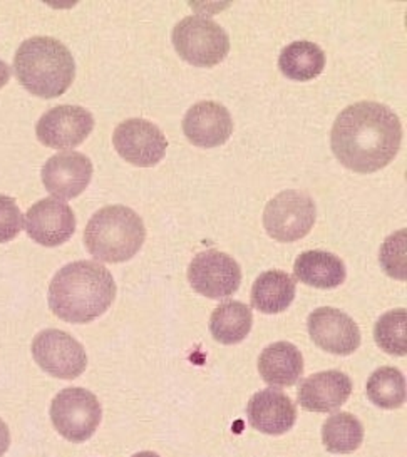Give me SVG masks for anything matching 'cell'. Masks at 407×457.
<instances>
[{
  "label": "cell",
  "mask_w": 407,
  "mask_h": 457,
  "mask_svg": "<svg viewBox=\"0 0 407 457\" xmlns=\"http://www.w3.org/2000/svg\"><path fill=\"white\" fill-rule=\"evenodd\" d=\"M309 336L317 347L336 355H351L361 345L357 323L332 307L313 310L309 317Z\"/></svg>",
  "instance_id": "cell-14"
},
{
  "label": "cell",
  "mask_w": 407,
  "mask_h": 457,
  "mask_svg": "<svg viewBox=\"0 0 407 457\" xmlns=\"http://www.w3.org/2000/svg\"><path fill=\"white\" fill-rule=\"evenodd\" d=\"M253 325V315L248 305L230 300L213 310L210 319V332L223 345H235L248 337Z\"/></svg>",
  "instance_id": "cell-22"
},
{
  "label": "cell",
  "mask_w": 407,
  "mask_h": 457,
  "mask_svg": "<svg viewBox=\"0 0 407 457\" xmlns=\"http://www.w3.org/2000/svg\"><path fill=\"white\" fill-rule=\"evenodd\" d=\"M133 457H160L156 453H151V451H143V453H137Z\"/></svg>",
  "instance_id": "cell-30"
},
{
  "label": "cell",
  "mask_w": 407,
  "mask_h": 457,
  "mask_svg": "<svg viewBox=\"0 0 407 457\" xmlns=\"http://www.w3.org/2000/svg\"><path fill=\"white\" fill-rule=\"evenodd\" d=\"M14 71L30 95L54 99L64 95L76 78V61L54 37L36 36L22 42L14 55Z\"/></svg>",
  "instance_id": "cell-3"
},
{
  "label": "cell",
  "mask_w": 407,
  "mask_h": 457,
  "mask_svg": "<svg viewBox=\"0 0 407 457\" xmlns=\"http://www.w3.org/2000/svg\"><path fill=\"white\" fill-rule=\"evenodd\" d=\"M32 357L46 374L66 380L82 376L87 367V355L81 344L57 328H47L36 336Z\"/></svg>",
  "instance_id": "cell-8"
},
{
  "label": "cell",
  "mask_w": 407,
  "mask_h": 457,
  "mask_svg": "<svg viewBox=\"0 0 407 457\" xmlns=\"http://www.w3.org/2000/svg\"><path fill=\"white\" fill-rule=\"evenodd\" d=\"M258 372L275 387H292L303 374V357L294 344L275 342L258 357Z\"/></svg>",
  "instance_id": "cell-18"
},
{
  "label": "cell",
  "mask_w": 407,
  "mask_h": 457,
  "mask_svg": "<svg viewBox=\"0 0 407 457\" xmlns=\"http://www.w3.org/2000/svg\"><path fill=\"white\" fill-rule=\"evenodd\" d=\"M403 143L397 114L379 103L362 101L344 109L330 135V146L345 168L369 175L393 162Z\"/></svg>",
  "instance_id": "cell-1"
},
{
  "label": "cell",
  "mask_w": 407,
  "mask_h": 457,
  "mask_svg": "<svg viewBox=\"0 0 407 457\" xmlns=\"http://www.w3.org/2000/svg\"><path fill=\"white\" fill-rule=\"evenodd\" d=\"M95 129V118L81 106H57L44 112L36 124V135L44 146L71 149L79 146Z\"/></svg>",
  "instance_id": "cell-11"
},
{
  "label": "cell",
  "mask_w": 407,
  "mask_h": 457,
  "mask_svg": "<svg viewBox=\"0 0 407 457\" xmlns=\"http://www.w3.org/2000/svg\"><path fill=\"white\" fill-rule=\"evenodd\" d=\"M146 240L141 216L128 206L111 204L96 212L84 229V245L97 262L122 263L131 260Z\"/></svg>",
  "instance_id": "cell-4"
},
{
  "label": "cell",
  "mask_w": 407,
  "mask_h": 457,
  "mask_svg": "<svg viewBox=\"0 0 407 457\" xmlns=\"http://www.w3.org/2000/svg\"><path fill=\"white\" fill-rule=\"evenodd\" d=\"M374 337L380 349L391 355L404 357L407 353V312L406 309L393 310L380 317Z\"/></svg>",
  "instance_id": "cell-25"
},
{
  "label": "cell",
  "mask_w": 407,
  "mask_h": 457,
  "mask_svg": "<svg viewBox=\"0 0 407 457\" xmlns=\"http://www.w3.org/2000/svg\"><path fill=\"white\" fill-rule=\"evenodd\" d=\"M353 380L339 370L307 377L299 387V403L309 412H334L349 401Z\"/></svg>",
  "instance_id": "cell-17"
},
{
  "label": "cell",
  "mask_w": 407,
  "mask_h": 457,
  "mask_svg": "<svg viewBox=\"0 0 407 457\" xmlns=\"http://www.w3.org/2000/svg\"><path fill=\"white\" fill-rule=\"evenodd\" d=\"M294 273L300 282L322 290L339 287L347 277V270L339 256L322 250H311L299 255Z\"/></svg>",
  "instance_id": "cell-19"
},
{
  "label": "cell",
  "mask_w": 407,
  "mask_h": 457,
  "mask_svg": "<svg viewBox=\"0 0 407 457\" xmlns=\"http://www.w3.org/2000/svg\"><path fill=\"white\" fill-rule=\"evenodd\" d=\"M93 162L78 151H62L51 156L42 166V185L54 198H78L89 187Z\"/></svg>",
  "instance_id": "cell-12"
},
{
  "label": "cell",
  "mask_w": 407,
  "mask_h": 457,
  "mask_svg": "<svg viewBox=\"0 0 407 457\" xmlns=\"http://www.w3.org/2000/svg\"><path fill=\"white\" fill-rule=\"evenodd\" d=\"M112 145L124 162L151 168L166 156L168 139L153 122L133 118L122 121L112 135Z\"/></svg>",
  "instance_id": "cell-10"
},
{
  "label": "cell",
  "mask_w": 407,
  "mask_h": 457,
  "mask_svg": "<svg viewBox=\"0 0 407 457\" xmlns=\"http://www.w3.org/2000/svg\"><path fill=\"white\" fill-rule=\"evenodd\" d=\"M116 298V283L106 267L81 260L59 270L49 285V309L69 323L99 319Z\"/></svg>",
  "instance_id": "cell-2"
},
{
  "label": "cell",
  "mask_w": 407,
  "mask_h": 457,
  "mask_svg": "<svg viewBox=\"0 0 407 457\" xmlns=\"http://www.w3.org/2000/svg\"><path fill=\"white\" fill-rule=\"evenodd\" d=\"M171 39L178 55L196 68H213L230 53L227 30L206 17H185L173 29Z\"/></svg>",
  "instance_id": "cell-5"
},
{
  "label": "cell",
  "mask_w": 407,
  "mask_h": 457,
  "mask_svg": "<svg viewBox=\"0 0 407 457\" xmlns=\"http://www.w3.org/2000/svg\"><path fill=\"white\" fill-rule=\"evenodd\" d=\"M24 216L14 198L0 195V243H9L21 233Z\"/></svg>",
  "instance_id": "cell-27"
},
{
  "label": "cell",
  "mask_w": 407,
  "mask_h": 457,
  "mask_svg": "<svg viewBox=\"0 0 407 457\" xmlns=\"http://www.w3.org/2000/svg\"><path fill=\"white\" fill-rule=\"evenodd\" d=\"M317 220V206L307 193L287 189L278 193L265 206L263 225L273 240L297 242L307 237Z\"/></svg>",
  "instance_id": "cell-7"
},
{
  "label": "cell",
  "mask_w": 407,
  "mask_h": 457,
  "mask_svg": "<svg viewBox=\"0 0 407 457\" xmlns=\"http://www.w3.org/2000/svg\"><path fill=\"white\" fill-rule=\"evenodd\" d=\"M364 441V428L357 417L339 412L328 417L322 428V443L332 454H349Z\"/></svg>",
  "instance_id": "cell-23"
},
{
  "label": "cell",
  "mask_w": 407,
  "mask_h": 457,
  "mask_svg": "<svg viewBox=\"0 0 407 457\" xmlns=\"http://www.w3.org/2000/svg\"><path fill=\"white\" fill-rule=\"evenodd\" d=\"M278 68L292 81H312L326 68V53L313 42H292L278 57Z\"/></svg>",
  "instance_id": "cell-21"
},
{
  "label": "cell",
  "mask_w": 407,
  "mask_h": 457,
  "mask_svg": "<svg viewBox=\"0 0 407 457\" xmlns=\"http://www.w3.org/2000/svg\"><path fill=\"white\" fill-rule=\"evenodd\" d=\"M11 445V430L7 428V424L0 419V457L7 453Z\"/></svg>",
  "instance_id": "cell-28"
},
{
  "label": "cell",
  "mask_w": 407,
  "mask_h": 457,
  "mask_svg": "<svg viewBox=\"0 0 407 457\" xmlns=\"http://www.w3.org/2000/svg\"><path fill=\"white\" fill-rule=\"evenodd\" d=\"M9 81H11V68L7 66V62L0 59V89Z\"/></svg>",
  "instance_id": "cell-29"
},
{
  "label": "cell",
  "mask_w": 407,
  "mask_h": 457,
  "mask_svg": "<svg viewBox=\"0 0 407 457\" xmlns=\"http://www.w3.org/2000/svg\"><path fill=\"white\" fill-rule=\"evenodd\" d=\"M191 288L212 300H223L233 295L242 283V270L235 258L206 250L191 260L188 269Z\"/></svg>",
  "instance_id": "cell-9"
},
{
  "label": "cell",
  "mask_w": 407,
  "mask_h": 457,
  "mask_svg": "<svg viewBox=\"0 0 407 457\" xmlns=\"http://www.w3.org/2000/svg\"><path fill=\"white\" fill-rule=\"evenodd\" d=\"M406 229L394 233L380 248V267L395 280H406Z\"/></svg>",
  "instance_id": "cell-26"
},
{
  "label": "cell",
  "mask_w": 407,
  "mask_h": 457,
  "mask_svg": "<svg viewBox=\"0 0 407 457\" xmlns=\"http://www.w3.org/2000/svg\"><path fill=\"white\" fill-rule=\"evenodd\" d=\"M367 397L380 409H399L406 403V377L395 367H380L367 380Z\"/></svg>",
  "instance_id": "cell-24"
},
{
  "label": "cell",
  "mask_w": 407,
  "mask_h": 457,
  "mask_svg": "<svg viewBox=\"0 0 407 457\" xmlns=\"http://www.w3.org/2000/svg\"><path fill=\"white\" fill-rule=\"evenodd\" d=\"M297 282L280 270H269L258 277L252 288V305L262 313L275 315L288 309L295 298Z\"/></svg>",
  "instance_id": "cell-20"
},
{
  "label": "cell",
  "mask_w": 407,
  "mask_h": 457,
  "mask_svg": "<svg viewBox=\"0 0 407 457\" xmlns=\"http://www.w3.org/2000/svg\"><path fill=\"white\" fill-rule=\"evenodd\" d=\"M26 231L42 246H59L72 238L76 231V215L68 203L44 198L29 208Z\"/></svg>",
  "instance_id": "cell-13"
},
{
  "label": "cell",
  "mask_w": 407,
  "mask_h": 457,
  "mask_svg": "<svg viewBox=\"0 0 407 457\" xmlns=\"http://www.w3.org/2000/svg\"><path fill=\"white\" fill-rule=\"evenodd\" d=\"M246 417L250 426L258 432L280 436L295 426L297 405L280 390H260L250 399Z\"/></svg>",
  "instance_id": "cell-16"
},
{
  "label": "cell",
  "mask_w": 407,
  "mask_h": 457,
  "mask_svg": "<svg viewBox=\"0 0 407 457\" xmlns=\"http://www.w3.org/2000/svg\"><path fill=\"white\" fill-rule=\"evenodd\" d=\"M103 419V409L93 392L71 387L61 390L51 403L55 430L69 443H84L93 437Z\"/></svg>",
  "instance_id": "cell-6"
},
{
  "label": "cell",
  "mask_w": 407,
  "mask_h": 457,
  "mask_svg": "<svg viewBox=\"0 0 407 457\" xmlns=\"http://www.w3.org/2000/svg\"><path fill=\"white\" fill-rule=\"evenodd\" d=\"M183 131L191 145L198 148H218L225 145L233 133L230 111L213 101L196 103L183 120Z\"/></svg>",
  "instance_id": "cell-15"
}]
</instances>
